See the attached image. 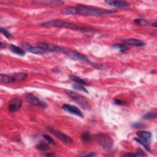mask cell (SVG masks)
<instances>
[{
    "label": "cell",
    "instance_id": "cell-1",
    "mask_svg": "<svg viewBox=\"0 0 157 157\" xmlns=\"http://www.w3.org/2000/svg\"><path fill=\"white\" fill-rule=\"evenodd\" d=\"M76 15L87 16H99L104 14H109L116 12L114 10H109L96 8V7L89 6L82 4H78L75 6Z\"/></svg>",
    "mask_w": 157,
    "mask_h": 157
},
{
    "label": "cell",
    "instance_id": "cell-2",
    "mask_svg": "<svg viewBox=\"0 0 157 157\" xmlns=\"http://www.w3.org/2000/svg\"><path fill=\"white\" fill-rule=\"evenodd\" d=\"M39 25L43 27H57V28H62L71 30H81V27H79L76 25L70 22L63 21V20H52L51 21L41 23Z\"/></svg>",
    "mask_w": 157,
    "mask_h": 157
},
{
    "label": "cell",
    "instance_id": "cell-3",
    "mask_svg": "<svg viewBox=\"0 0 157 157\" xmlns=\"http://www.w3.org/2000/svg\"><path fill=\"white\" fill-rule=\"evenodd\" d=\"M94 139L98 144L106 150L111 149L112 147L114 141L108 134L104 133H98L94 136Z\"/></svg>",
    "mask_w": 157,
    "mask_h": 157
},
{
    "label": "cell",
    "instance_id": "cell-4",
    "mask_svg": "<svg viewBox=\"0 0 157 157\" xmlns=\"http://www.w3.org/2000/svg\"><path fill=\"white\" fill-rule=\"evenodd\" d=\"M65 92L74 102H76L77 104H78L83 109H89L90 108V106L88 101L85 97H82V95L69 90H66Z\"/></svg>",
    "mask_w": 157,
    "mask_h": 157
},
{
    "label": "cell",
    "instance_id": "cell-5",
    "mask_svg": "<svg viewBox=\"0 0 157 157\" xmlns=\"http://www.w3.org/2000/svg\"><path fill=\"white\" fill-rule=\"evenodd\" d=\"M38 46L40 47L43 49L45 50L47 52H65V49L62 47L52 44H47L44 43H39L38 44Z\"/></svg>",
    "mask_w": 157,
    "mask_h": 157
},
{
    "label": "cell",
    "instance_id": "cell-6",
    "mask_svg": "<svg viewBox=\"0 0 157 157\" xmlns=\"http://www.w3.org/2000/svg\"><path fill=\"white\" fill-rule=\"evenodd\" d=\"M47 129H48V130L51 133H52L54 136H55L58 139H60L63 142L66 143V144H71L72 142V140L70 136H68L67 135L63 133L62 132L56 130V129H55L51 127H47Z\"/></svg>",
    "mask_w": 157,
    "mask_h": 157
},
{
    "label": "cell",
    "instance_id": "cell-7",
    "mask_svg": "<svg viewBox=\"0 0 157 157\" xmlns=\"http://www.w3.org/2000/svg\"><path fill=\"white\" fill-rule=\"evenodd\" d=\"M25 97L27 100L28 101L29 103L33 105L41 107L44 109L47 107V105L45 103H44V102H43V101L39 99V98L36 97L35 95H34L33 93H26L25 94Z\"/></svg>",
    "mask_w": 157,
    "mask_h": 157
},
{
    "label": "cell",
    "instance_id": "cell-8",
    "mask_svg": "<svg viewBox=\"0 0 157 157\" xmlns=\"http://www.w3.org/2000/svg\"><path fill=\"white\" fill-rule=\"evenodd\" d=\"M22 106V101L20 98H13L9 104L8 110L11 112H15L19 111Z\"/></svg>",
    "mask_w": 157,
    "mask_h": 157
},
{
    "label": "cell",
    "instance_id": "cell-9",
    "mask_svg": "<svg viewBox=\"0 0 157 157\" xmlns=\"http://www.w3.org/2000/svg\"><path fill=\"white\" fill-rule=\"evenodd\" d=\"M62 107L63 109V110L67 112V113H70L71 114L78 116V117H80L81 118H83L84 117L82 112L80 109L76 106L71 105V104H65Z\"/></svg>",
    "mask_w": 157,
    "mask_h": 157
},
{
    "label": "cell",
    "instance_id": "cell-10",
    "mask_svg": "<svg viewBox=\"0 0 157 157\" xmlns=\"http://www.w3.org/2000/svg\"><path fill=\"white\" fill-rule=\"evenodd\" d=\"M22 46L23 47L24 49H25L28 52L33 53L36 54V55H41V54H44V53L47 52L45 50L43 49L42 48H40V47H39L38 46V47H33V46H31V45H30L29 44L26 43H22Z\"/></svg>",
    "mask_w": 157,
    "mask_h": 157
},
{
    "label": "cell",
    "instance_id": "cell-11",
    "mask_svg": "<svg viewBox=\"0 0 157 157\" xmlns=\"http://www.w3.org/2000/svg\"><path fill=\"white\" fill-rule=\"evenodd\" d=\"M104 3L109 6L114 7V8H120V9H126L128 8L129 6H130L129 3L122 1H112V0H107V1H104Z\"/></svg>",
    "mask_w": 157,
    "mask_h": 157
},
{
    "label": "cell",
    "instance_id": "cell-12",
    "mask_svg": "<svg viewBox=\"0 0 157 157\" xmlns=\"http://www.w3.org/2000/svg\"><path fill=\"white\" fill-rule=\"evenodd\" d=\"M66 53L68 55V56L70 57L72 59L80 60V61H84V62H87V63L90 62V60H88V58L86 56L84 55L81 54L79 52H77L76 51L70 50L67 52H66Z\"/></svg>",
    "mask_w": 157,
    "mask_h": 157
},
{
    "label": "cell",
    "instance_id": "cell-13",
    "mask_svg": "<svg viewBox=\"0 0 157 157\" xmlns=\"http://www.w3.org/2000/svg\"><path fill=\"white\" fill-rule=\"evenodd\" d=\"M34 4L45 5L50 7H58L60 6H62L65 4V2L62 1H58V0H50V1H35Z\"/></svg>",
    "mask_w": 157,
    "mask_h": 157
},
{
    "label": "cell",
    "instance_id": "cell-14",
    "mask_svg": "<svg viewBox=\"0 0 157 157\" xmlns=\"http://www.w3.org/2000/svg\"><path fill=\"white\" fill-rule=\"evenodd\" d=\"M124 43L126 45L135 46V47H142L145 45V43L141 40L137 39H128L124 40Z\"/></svg>",
    "mask_w": 157,
    "mask_h": 157
},
{
    "label": "cell",
    "instance_id": "cell-15",
    "mask_svg": "<svg viewBox=\"0 0 157 157\" xmlns=\"http://www.w3.org/2000/svg\"><path fill=\"white\" fill-rule=\"evenodd\" d=\"M136 134L138 137L146 142H147L148 144L151 141V138H152V134L149 131H139L136 133Z\"/></svg>",
    "mask_w": 157,
    "mask_h": 157
},
{
    "label": "cell",
    "instance_id": "cell-16",
    "mask_svg": "<svg viewBox=\"0 0 157 157\" xmlns=\"http://www.w3.org/2000/svg\"><path fill=\"white\" fill-rule=\"evenodd\" d=\"M0 80H1L2 83H6V84L13 83L16 82V80L13 76H9V75L3 74H1V75H0Z\"/></svg>",
    "mask_w": 157,
    "mask_h": 157
},
{
    "label": "cell",
    "instance_id": "cell-17",
    "mask_svg": "<svg viewBox=\"0 0 157 157\" xmlns=\"http://www.w3.org/2000/svg\"><path fill=\"white\" fill-rule=\"evenodd\" d=\"M10 50L13 53L17 54L20 56H24L25 55V52L22 49L20 48L19 47L16 46L15 45H10Z\"/></svg>",
    "mask_w": 157,
    "mask_h": 157
},
{
    "label": "cell",
    "instance_id": "cell-18",
    "mask_svg": "<svg viewBox=\"0 0 157 157\" xmlns=\"http://www.w3.org/2000/svg\"><path fill=\"white\" fill-rule=\"evenodd\" d=\"M61 13L64 15H76V8L75 7H67L61 11Z\"/></svg>",
    "mask_w": 157,
    "mask_h": 157
},
{
    "label": "cell",
    "instance_id": "cell-19",
    "mask_svg": "<svg viewBox=\"0 0 157 157\" xmlns=\"http://www.w3.org/2000/svg\"><path fill=\"white\" fill-rule=\"evenodd\" d=\"M92 139V136L90 135L89 132H84L81 136V139L83 142L87 143L89 142Z\"/></svg>",
    "mask_w": 157,
    "mask_h": 157
},
{
    "label": "cell",
    "instance_id": "cell-20",
    "mask_svg": "<svg viewBox=\"0 0 157 157\" xmlns=\"http://www.w3.org/2000/svg\"><path fill=\"white\" fill-rule=\"evenodd\" d=\"M16 79V81H21L24 79H25L27 77V74L24 72H19V73H16L13 76Z\"/></svg>",
    "mask_w": 157,
    "mask_h": 157
},
{
    "label": "cell",
    "instance_id": "cell-21",
    "mask_svg": "<svg viewBox=\"0 0 157 157\" xmlns=\"http://www.w3.org/2000/svg\"><path fill=\"white\" fill-rule=\"evenodd\" d=\"M70 77H71V79L72 81H74V82H76V83H77V84H80V85H87V82H85V80H84L83 79H80V78H79V77H77V76H71Z\"/></svg>",
    "mask_w": 157,
    "mask_h": 157
},
{
    "label": "cell",
    "instance_id": "cell-22",
    "mask_svg": "<svg viewBox=\"0 0 157 157\" xmlns=\"http://www.w3.org/2000/svg\"><path fill=\"white\" fill-rule=\"evenodd\" d=\"M134 140L138 142L139 144H140L141 146H142L143 147H144L146 150H147L148 151H150V149L148 148V143H147V142H146L145 141H144L143 139L139 138H134Z\"/></svg>",
    "mask_w": 157,
    "mask_h": 157
},
{
    "label": "cell",
    "instance_id": "cell-23",
    "mask_svg": "<svg viewBox=\"0 0 157 157\" xmlns=\"http://www.w3.org/2000/svg\"><path fill=\"white\" fill-rule=\"evenodd\" d=\"M156 118V113L153 112H149L146 114L144 115V117H143V119L145 120H152Z\"/></svg>",
    "mask_w": 157,
    "mask_h": 157
},
{
    "label": "cell",
    "instance_id": "cell-24",
    "mask_svg": "<svg viewBox=\"0 0 157 157\" xmlns=\"http://www.w3.org/2000/svg\"><path fill=\"white\" fill-rule=\"evenodd\" d=\"M36 148L38 150H39V151H46V150L49 148V146L46 144V143L43 142H40L36 146Z\"/></svg>",
    "mask_w": 157,
    "mask_h": 157
},
{
    "label": "cell",
    "instance_id": "cell-25",
    "mask_svg": "<svg viewBox=\"0 0 157 157\" xmlns=\"http://www.w3.org/2000/svg\"><path fill=\"white\" fill-rule=\"evenodd\" d=\"M0 31H1V33L3 34V35L8 39H11L12 38V36L11 34L5 28H3L1 27V28H0Z\"/></svg>",
    "mask_w": 157,
    "mask_h": 157
},
{
    "label": "cell",
    "instance_id": "cell-26",
    "mask_svg": "<svg viewBox=\"0 0 157 157\" xmlns=\"http://www.w3.org/2000/svg\"><path fill=\"white\" fill-rule=\"evenodd\" d=\"M72 88H74V90L82 91V92H85V93H88V91L86 90V88H85L84 87L82 86V85L78 84H75V85H72Z\"/></svg>",
    "mask_w": 157,
    "mask_h": 157
},
{
    "label": "cell",
    "instance_id": "cell-27",
    "mask_svg": "<svg viewBox=\"0 0 157 157\" xmlns=\"http://www.w3.org/2000/svg\"><path fill=\"white\" fill-rule=\"evenodd\" d=\"M114 47L119 49L121 52H125L126 50V47L124 44H115V45H114Z\"/></svg>",
    "mask_w": 157,
    "mask_h": 157
},
{
    "label": "cell",
    "instance_id": "cell-28",
    "mask_svg": "<svg viewBox=\"0 0 157 157\" xmlns=\"http://www.w3.org/2000/svg\"><path fill=\"white\" fill-rule=\"evenodd\" d=\"M134 23L136 24H137V25H146L148 23L146 20H145L144 19H140V18L135 19L134 20Z\"/></svg>",
    "mask_w": 157,
    "mask_h": 157
},
{
    "label": "cell",
    "instance_id": "cell-29",
    "mask_svg": "<svg viewBox=\"0 0 157 157\" xmlns=\"http://www.w3.org/2000/svg\"><path fill=\"white\" fill-rule=\"evenodd\" d=\"M43 137H44V138L47 142H48L50 144H52V145H56L55 142L54 140H53L52 138H50L49 136L47 135V134H44V135H43Z\"/></svg>",
    "mask_w": 157,
    "mask_h": 157
},
{
    "label": "cell",
    "instance_id": "cell-30",
    "mask_svg": "<svg viewBox=\"0 0 157 157\" xmlns=\"http://www.w3.org/2000/svg\"><path fill=\"white\" fill-rule=\"evenodd\" d=\"M114 104H116V105H123V104H124V101H120V100H119V99H118V100H115V101H114Z\"/></svg>",
    "mask_w": 157,
    "mask_h": 157
},
{
    "label": "cell",
    "instance_id": "cell-31",
    "mask_svg": "<svg viewBox=\"0 0 157 157\" xmlns=\"http://www.w3.org/2000/svg\"><path fill=\"white\" fill-rule=\"evenodd\" d=\"M97 155L96 153H94V152H91L90 153H88L87 155H85V156H94L95 155Z\"/></svg>",
    "mask_w": 157,
    "mask_h": 157
},
{
    "label": "cell",
    "instance_id": "cell-32",
    "mask_svg": "<svg viewBox=\"0 0 157 157\" xmlns=\"http://www.w3.org/2000/svg\"><path fill=\"white\" fill-rule=\"evenodd\" d=\"M45 156H52V157H53V156H56V155L55 154V153H52L46 154V155H45Z\"/></svg>",
    "mask_w": 157,
    "mask_h": 157
},
{
    "label": "cell",
    "instance_id": "cell-33",
    "mask_svg": "<svg viewBox=\"0 0 157 157\" xmlns=\"http://www.w3.org/2000/svg\"><path fill=\"white\" fill-rule=\"evenodd\" d=\"M0 47H1V49H3V48H6V45L5 44H4L2 42L1 43V44H0Z\"/></svg>",
    "mask_w": 157,
    "mask_h": 157
},
{
    "label": "cell",
    "instance_id": "cell-34",
    "mask_svg": "<svg viewBox=\"0 0 157 157\" xmlns=\"http://www.w3.org/2000/svg\"><path fill=\"white\" fill-rule=\"evenodd\" d=\"M152 25L153 26H154V27H156V22H155L154 23H152Z\"/></svg>",
    "mask_w": 157,
    "mask_h": 157
}]
</instances>
